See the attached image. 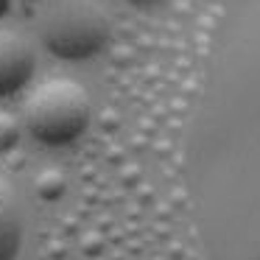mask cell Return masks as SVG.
<instances>
[{"label":"cell","instance_id":"277c9868","mask_svg":"<svg viewBox=\"0 0 260 260\" xmlns=\"http://www.w3.org/2000/svg\"><path fill=\"white\" fill-rule=\"evenodd\" d=\"M34 79V51L20 34L0 28V98L20 92Z\"/></svg>","mask_w":260,"mask_h":260},{"label":"cell","instance_id":"3957f363","mask_svg":"<svg viewBox=\"0 0 260 260\" xmlns=\"http://www.w3.org/2000/svg\"><path fill=\"white\" fill-rule=\"evenodd\" d=\"M45 48L64 62H84L101 53L109 40V17L90 0H64L45 14L40 25Z\"/></svg>","mask_w":260,"mask_h":260},{"label":"cell","instance_id":"6da1fadb","mask_svg":"<svg viewBox=\"0 0 260 260\" xmlns=\"http://www.w3.org/2000/svg\"><path fill=\"white\" fill-rule=\"evenodd\" d=\"M187 187L207 260H260V0L221 23L187 132Z\"/></svg>","mask_w":260,"mask_h":260},{"label":"cell","instance_id":"52a82bcc","mask_svg":"<svg viewBox=\"0 0 260 260\" xmlns=\"http://www.w3.org/2000/svg\"><path fill=\"white\" fill-rule=\"evenodd\" d=\"M17 140H20V126H17V120H14L12 115L0 112V154L12 151V148L17 146Z\"/></svg>","mask_w":260,"mask_h":260},{"label":"cell","instance_id":"ba28073f","mask_svg":"<svg viewBox=\"0 0 260 260\" xmlns=\"http://www.w3.org/2000/svg\"><path fill=\"white\" fill-rule=\"evenodd\" d=\"M129 6H137V9H157V6H162L165 0H126Z\"/></svg>","mask_w":260,"mask_h":260},{"label":"cell","instance_id":"8992f818","mask_svg":"<svg viewBox=\"0 0 260 260\" xmlns=\"http://www.w3.org/2000/svg\"><path fill=\"white\" fill-rule=\"evenodd\" d=\"M64 190V176L59 171H42L40 179H37V193L42 199H56Z\"/></svg>","mask_w":260,"mask_h":260},{"label":"cell","instance_id":"5b68a950","mask_svg":"<svg viewBox=\"0 0 260 260\" xmlns=\"http://www.w3.org/2000/svg\"><path fill=\"white\" fill-rule=\"evenodd\" d=\"M23 207H20L17 193L0 174V260H17L23 249Z\"/></svg>","mask_w":260,"mask_h":260},{"label":"cell","instance_id":"7a4b0ae2","mask_svg":"<svg viewBox=\"0 0 260 260\" xmlns=\"http://www.w3.org/2000/svg\"><path fill=\"white\" fill-rule=\"evenodd\" d=\"M25 126L42 146L62 148L76 143L90 126V95L73 79H51L25 101Z\"/></svg>","mask_w":260,"mask_h":260}]
</instances>
